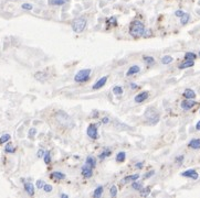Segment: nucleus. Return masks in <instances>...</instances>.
<instances>
[{
  "mask_svg": "<svg viewBox=\"0 0 200 198\" xmlns=\"http://www.w3.org/2000/svg\"><path fill=\"white\" fill-rule=\"evenodd\" d=\"M145 32V25L139 20H134L130 24V34L133 39H139Z\"/></svg>",
  "mask_w": 200,
  "mask_h": 198,
  "instance_id": "obj_1",
  "label": "nucleus"
},
{
  "mask_svg": "<svg viewBox=\"0 0 200 198\" xmlns=\"http://www.w3.org/2000/svg\"><path fill=\"white\" fill-rule=\"evenodd\" d=\"M86 24H87V21L85 18H77L72 22V29L75 33H81L86 28Z\"/></svg>",
  "mask_w": 200,
  "mask_h": 198,
  "instance_id": "obj_2",
  "label": "nucleus"
},
{
  "mask_svg": "<svg viewBox=\"0 0 200 198\" xmlns=\"http://www.w3.org/2000/svg\"><path fill=\"white\" fill-rule=\"evenodd\" d=\"M145 119H146L147 123L149 124H156L157 122L159 121V114L155 110V109H147L146 112H145Z\"/></svg>",
  "mask_w": 200,
  "mask_h": 198,
  "instance_id": "obj_3",
  "label": "nucleus"
},
{
  "mask_svg": "<svg viewBox=\"0 0 200 198\" xmlns=\"http://www.w3.org/2000/svg\"><path fill=\"white\" fill-rule=\"evenodd\" d=\"M90 75H91V69H81V70L77 72V75L74 76V80L77 83H84L86 80H89Z\"/></svg>",
  "mask_w": 200,
  "mask_h": 198,
  "instance_id": "obj_4",
  "label": "nucleus"
},
{
  "mask_svg": "<svg viewBox=\"0 0 200 198\" xmlns=\"http://www.w3.org/2000/svg\"><path fill=\"white\" fill-rule=\"evenodd\" d=\"M56 120L58 122H60L63 127H69V126H72V120L68 114L63 111H59L56 114Z\"/></svg>",
  "mask_w": 200,
  "mask_h": 198,
  "instance_id": "obj_5",
  "label": "nucleus"
},
{
  "mask_svg": "<svg viewBox=\"0 0 200 198\" xmlns=\"http://www.w3.org/2000/svg\"><path fill=\"white\" fill-rule=\"evenodd\" d=\"M86 133H87V137L91 138L92 140H97V139H99V129H97V124H95V123H91V124L87 127Z\"/></svg>",
  "mask_w": 200,
  "mask_h": 198,
  "instance_id": "obj_6",
  "label": "nucleus"
},
{
  "mask_svg": "<svg viewBox=\"0 0 200 198\" xmlns=\"http://www.w3.org/2000/svg\"><path fill=\"white\" fill-rule=\"evenodd\" d=\"M181 108L184 109V110H190L191 108L196 106V101L193 100V99H186L184 100L183 102H181Z\"/></svg>",
  "mask_w": 200,
  "mask_h": 198,
  "instance_id": "obj_7",
  "label": "nucleus"
},
{
  "mask_svg": "<svg viewBox=\"0 0 200 198\" xmlns=\"http://www.w3.org/2000/svg\"><path fill=\"white\" fill-rule=\"evenodd\" d=\"M181 175L184 176V177H188V178L195 179V181L198 179V177H199L198 173H197L195 169H187V171H185V172L181 173Z\"/></svg>",
  "mask_w": 200,
  "mask_h": 198,
  "instance_id": "obj_8",
  "label": "nucleus"
},
{
  "mask_svg": "<svg viewBox=\"0 0 200 198\" xmlns=\"http://www.w3.org/2000/svg\"><path fill=\"white\" fill-rule=\"evenodd\" d=\"M81 171H82V175L84 176L85 178H91L93 175V168L91 166H89L87 164H85L82 166L81 168Z\"/></svg>",
  "mask_w": 200,
  "mask_h": 198,
  "instance_id": "obj_9",
  "label": "nucleus"
},
{
  "mask_svg": "<svg viewBox=\"0 0 200 198\" xmlns=\"http://www.w3.org/2000/svg\"><path fill=\"white\" fill-rule=\"evenodd\" d=\"M148 97H149V92H139V94H137V95L135 96L134 100H135V102L140 104V102L145 101Z\"/></svg>",
  "mask_w": 200,
  "mask_h": 198,
  "instance_id": "obj_10",
  "label": "nucleus"
},
{
  "mask_svg": "<svg viewBox=\"0 0 200 198\" xmlns=\"http://www.w3.org/2000/svg\"><path fill=\"white\" fill-rule=\"evenodd\" d=\"M106 82H107V77H106V76L101 77L100 79H99V80H97V82H96L95 84L93 85L92 88L94 89V90H97V89H101V88H102V87H103L104 85L106 84Z\"/></svg>",
  "mask_w": 200,
  "mask_h": 198,
  "instance_id": "obj_11",
  "label": "nucleus"
},
{
  "mask_svg": "<svg viewBox=\"0 0 200 198\" xmlns=\"http://www.w3.org/2000/svg\"><path fill=\"white\" fill-rule=\"evenodd\" d=\"M140 72V67L138 65H132L131 67L128 68L127 73H126V76H133V75H136L137 73Z\"/></svg>",
  "mask_w": 200,
  "mask_h": 198,
  "instance_id": "obj_12",
  "label": "nucleus"
},
{
  "mask_svg": "<svg viewBox=\"0 0 200 198\" xmlns=\"http://www.w3.org/2000/svg\"><path fill=\"white\" fill-rule=\"evenodd\" d=\"M24 191L29 196L34 195V186L32 183H24Z\"/></svg>",
  "mask_w": 200,
  "mask_h": 198,
  "instance_id": "obj_13",
  "label": "nucleus"
},
{
  "mask_svg": "<svg viewBox=\"0 0 200 198\" xmlns=\"http://www.w3.org/2000/svg\"><path fill=\"white\" fill-rule=\"evenodd\" d=\"M195 65V62L193 60H185V62H183L178 67L179 69H186V68H189V67H193Z\"/></svg>",
  "mask_w": 200,
  "mask_h": 198,
  "instance_id": "obj_14",
  "label": "nucleus"
},
{
  "mask_svg": "<svg viewBox=\"0 0 200 198\" xmlns=\"http://www.w3.org/2000/svg\"><path fill=\"white\" fill-rule=\"evenodd\" d=\"M188 146L190 149H193V150H198L200 149V139H193L189 143H188Z\"/></svg>",
  "mask_w": 200,
  "mask_h": 198,
  "instance_id": "obj_15",
  "label": "nucleus"
},
{
  "mask_svg": "<svg viewBox=\"0 0 200 198\" xmlns=\"http://www.w3.org/2000/svg\"><path fill=\"white\" fill-rule=\"evenodd\" d=\"M139 174H133V175H128L126 176V177H124L123 181H122V183L125 184V183H128V182H134V181H137L139 178Z\"/></svg>",
  "mask_w": 200,
  "mask_h": 198,
  "instance_id": "obj_16",
  "label": "nucleus"
},
{
  "mask_svg": "<svg viewBox=\"0 0 200 198\" xmlns=\"http://www.w3.org/2000/svg\"><path fill=\"white\" fill-rule=\"evenodd\" d=\"M85 164H87L89 166H91L92 168H94L96 166V159L92 156V155H90V156H87L86 157V160H85Z\"/></svg>",
  "mask_w": 200,
  "mask_h": 198,
  "instance_id": "obj_17",
  "label": "nucleus"
},
{
  "mask_svg": "<svg viewBox=\"0 0 200 198\" xmlns=\"http://www.w3.org/2000/svg\"><path fill=\"white\" fill-rule=\"evenodd\" d=\"M115 160L117 163H123V162H125V160H126V153L124 152V151L118 152L117 154H116Z\"/></svg>",
  "mask_w": 200,
  "mask_h": 198,
  "instance_id": "obj_18",
  "label": "nucleus"
},
{
  "mask_svg": "<svg viewBox=\"0 0 200 198\" xmlns=\"http://www.w3.org/2000/svg\"><path fill=\"white\" fill-rule=\"evenodd\" d=\"M184 96H185L186 99H195L196 98V92H193V89H186L184 92Z\"/></svg>",
  "mask_w": 200,
  "mask_h": 198,
  "instance_id": "obj_19",
  "label": "nucleus"
},
{
  "mask_svg": "<svg viewBox=\"0 0 200 198\" xmlns=\"http://www.w3.org/2000/svg\"><path fill=\"white\" fill-rule=\"evenodd\" d=\"M68 2H69V0H49L50 6H63Z\"/></svg>",
  "mask_w": 200,
  "mask_h": 198,
  "instance_id": "obj_20",
  "label": "nucleus"
},
{
  "mask_svg": "<svg viewBox=\"0 0 200 198\" xmlns=\"http://www.w3.org/2000/svg\"><path fill=\"white\" fill-rule=\"evenodd\" d=\"M51 178H54V179H56V181H62V179H64L65 178V175L62 173V172H53L52 174H51Z\"/></svg>",
  "mask_w": 200,
  "mask_h": 198,
  "instance_id": "obj_21",
  "label": "nucleus"
},
{
  "mask_svg": "<svg viewBox=\"0 0 200 198\" xmlns=\"http://www.w3.org/2000/svg\"><path fill=\"white\" fill-rule=\"evenodd\" d=\"M103 186H97L95 189H94V193H93V197L94 198H101V196L103 195Z\"/></svg>",
  "mask_w": 200,
  "mask_h": 198,
  "instance_id": "obj_22",
  "label": "nucleus"
},
{
  "mask_svg": "<svg viewBox=\"0 0 200 198\" xmlns=\"http://www.w3.org/2000/svg\"><path fill=\"white\" fill-rule=\"evenodd\" d=\"M36 78L40 80V82H44L46 78H48V74L44 73V72H39V73H36Z\"/></svg>",
  "mask_w": 200,
  "mask_h": 198,
  "instance_id": "obj_23",
  "label": "nucleus"
},
{
  "mask_svg": "<svg viewBox=\"0 0 200 198\" xmlns=\"http://www.w3.org/2000/svg\"><path fill=\"white\" fill-rule=\"evenodd\" d=\"M111 154H112L111 150H108V149H105V150H104V151H103V152H102L100 155H99V159H100L101 161L104 160V159H106V157H108V156H111Z\"/></svg>",
  "mask_w": 200,
  "mask_h": 198,
  "instance_id": "obj_24",
  "label": "nucleus"
},
{
  "mask_svg": "<svg viewBox=\"0 0 200 198\" xmlns=\"http://www.w3.org/2000/svg\"><path fill=\"white\" fill-rule=\"evenodd\" d=\"M143 61L145 62L148 66L154 65L155 64V58L153 56H143Z\"/></svg>",
  "mask_w": 200,
  "mask_h": 198,
  "instance_id": "obj_25",
  "label": "nucleus"
},
{
  "mask_svg": "<svg viewBox=\"0 0 200 198\" xmlns=\"http://www.w3.org/2000/svg\"><path fill=\"white\" fill-rule=\"evenodd\" d=\"M10 139H11V137H10L9 133H5V134H2V136L0 137V144H5V143H7V142L10 141Z\"/></svg>",
  "mask_w": 200,
  "mask_h": 198,
  "instance_id": "obj_26",
  "label": "nucleus"
},
{
  "mask_svg": "<svg viewBox=\"0 0 200 198\" xmlns=\"http://www.w3.org/2000/svg\"><path fill=\"white\" fill-rule=\"evenodd\" d=\"M132 188H133L134 191H140V189L143 188V184L140 183V182H137V181H134V182L132 183Z\"/></svg>",
  "mask_w": 200,
  "mask_h": 198,
  "instance_id": "obj_27",
  "label": "nucleus"
},
{
  "mask_svg": "<svg viewBox=\"0 0 200 198\" xmlns=\"http://www.w3.org/2000/svg\"><path fill=\"white\" fill-rule=\"evenodd\" d=\"M172 61H174V58H172V56H170V55H165L162 58V63L164 65H168V64H170Z\"/></svg>",
  "mask_w": 200,
  "mask_h": 198,
  "instance_id": "obj_28",
  "label": "nucleus"
},
{
  "mask_svg": "<svg viewBox=\"0 0 200 198\" xmlns=\"http://www.w3.org/2000/svg\"><path fill=\"white\" fill-rule=\"evenodd\" d=\"M5 151L6 153H15V149L12 143H7V145L5 146Z\"/></svg>",
  "mask_w": 200,
  "mask_h": 198,
  "instance_id": "obj_29",
  "label": "nucleus"
},
{
  "mask_svg": "<svg viewBox=\"0 0 200 198\" xmlns=\"http://www.w3.org/2000/svg\"><path fill=\"white\" fill-rule=\"evenodd\" d=\"M189 19H190V15H189V13H184V15L180 17V22H181V24H186V23L189 21Z\"/></svg>",
  "mask_w": 200,
  "mask_h": 198,
  "instance_id": "obj_30",
  "label": "nucleus"
},
{
  "mask_svg": "<svg viewBox=\"0 0 200 198\" xmlns=\"http://www.w3.org/2000/svg\"><path fill=\"white\" fill-rule=\"evenodd\" d=\"M113 94H114L115 96H121V95L123 94V88H122L121 86H115V87L113 88Z\"/></svg>",
  "mask_w": 200,
  "mask_h": 198,
  "instance_id": "obj_31",
  "label": "nucleus"
},
{
  "mask_svg": "<svg viewBox=\"0 0 200 198\" xmlns=\"http://www.w3.org/2000/svg\"><path fill=\"white\" fill-rule=\"evenodd\" d=\"M139 191H140V196H142V197H147V196L150 194V188H149V187L142 188Z\"/></svg>",
  "mask_w": 200,
  "mask_h": 198,
  "instance_id": "obj_32",
  "label": "nucleus"
},
{
  "mask_svg": "<svg viewBox=\"0 0 200 198\" xmlns=\"http://www.w3.org/2000/svg\"><path fill=\"white\" fill-rule=\"evenodd\" d=\"M43 160H44V163L46 164H50L51 163V154H50V151H46L43 155Z\"/></svg>",
  "mask_w": 200,
  "mask_h": 198,
  "instance_id": "obj_33",
  "label": "nucleus"
},
{
  "mask_svg": "<svg viewBox=\"0 0 200 198\" xmlns=\"http://www.w3.org/2000/svg\"><path fill=\"white\" fill-rule=\"evenodd\" d=\"M197 58V55L195 53H193V52H187V53L185 54V60H196Z\"/></svg>",
  "mask_w": 200,
  "mask_h": 198,
  "instance_id": "obj_34",
  "label": "nucleus"
},
{
  "mask_svg": "<svg viewBox=\"0 0 200 198\" xmlns=\"http://www.w3.org/2000/svg\"><path fill=\"white\" fill-rule=\"evenodd\" d=\"M117 187H116L115 185H113L112 187H111V189H109V193H111V196L112 197H116L117 196Z\"/></svg>",
  "mask_w": 200,
  "mask_h": 198,
  "instance_id": "obj_35",
  "label": "nucleus"
},
{
  "mask_svg": "<svg viewBox=\"0 0 200 198\" xmlns=\"http://www.w3.org/2000/svg\"><path fill=\"white\" fill-rule=\"evenodd\" d=\"M36 134H37V129L36 128H31L29 130V132H28V137L30 138V139H33V138L36 137Z\"/></svg>",
  "mask_w": 200,
  "mask_h": 198,
  "instance_id": "obj_36",
  "label": "nucleus"
},
{
  "mask_svg": "<svg viewBox=\"0 0 200 198\" xmlns=\"http://www.w3.org/2000/svg\"><path fill=\"white\" fill-rule=\"evenodd\" d=\"M42 189L46 191V193H51L52 189H53V187H52V185H50V184H44V186H43Z\"/></svg>",
  "mask_w": 200,
  "mask_h": 198,
  "instance_id": "obj_37",
  "label": "nucleus"
},
{
  "mask_svg": "<svg viewBox=\"0 0 200 198\" xmlns=\"http://www.w3.org/2000/svg\"><path fill=\"white\" fill-rule=\"evenodd\" d=\"M107 24H109V25H114V27H116V25H117V21H116V18H115V17H112L111 19H108V20H107Z\"/></svg>",
  "mask_w": 200,
  "mask_h": 198,
  "instance_id": "obj_38",
  "label": "nucleus"
},
{
  "mask_svg": "<svg viewBox=\"0 0 200 198\" xmlns=\"http://www.w3.org/2000/svg\"><path fill=\"white\" fill-rule=\"evenodd\" d=\"M21 8H22L23 10H32L33 9V6L31 5V3H23L22 6H21Z\"/></svg>",
  "mask_w": 200,
  "mask_h": 198,
  "instance_id": "obj_39",
  "label": "nucleus"
},
{
  "mask_svg": "<svg viewBox=\"0 0 200 198\" xmlns=\"http://www.w3.org/2000/svg\"><path fill=\"white\" fill-rule=\"evenodd\" d=\"M43 186H44V182H43L42 179H39V181H37V187H38L39 189H42V188H43Z\"/></svg>",
  "mask_w": 200,
  "mask_h": 198,
  "instance_id": "obj_40",
  "label": "nucleus"
},
{
  "mask_svg": "<svg viewBox=\"0 0 200 198\" xmlns=\"http://www.w3.org/2000/svg\"><path fill=\"white\" fill-rule=\"evenodd\" d=\"M155 174V171H149L148 173H146L145 175H144V178L146 179V178H149V177H152V176Z\"/></svg>",
  "mask_w": 200,
  "mask_h": 198,
  "instance_id": "obj_41",
  "label": "nucleus"
},
{
  "mask_svg": "<svg viewBox=\"0 0 200 198\" xmlns=\"http://www.w3.org/2000/svg\"><path fill=\"white\" fill-rule=\"evenodd\" d=\"M44 153H46V151L44 150H42V149H40L38 151V153H37V155H38V157L40 159V157H43V155H44Z\"/></svg>",
  "mask_w": 200,
  "mask_h": 198,
  "instance_id": "obj_42",
  "label": "nucleus"
},
{
  "mask_svg": "<svg viewBox=\"0 0 200 198\" xmlns=\"http://www.w3.org/2000/svg\"><path fill=\"white\" fill-rule=\"evenodd\" d=\"M150 35H152V31L150 30H145L144 34H143L144 38H148V37H150Z\"/></svg>",
  "mask_w": 200,
  "mask_h": 198,
  "instance_id": "obj_43",
  "label": "nucleus"
},
{
  "mask_svg": "<svg viewBox=\"0 0 200 198\" xmlns=\"http://www.w3.org/2000/svg\"><path fill=\"white\" fill-rule=\"evenodd\" d=\"M101 122H102L103 124H107L108 122H109V118H108V117H104V118H102Z\"/></svg>",
  "mask_w": 200,
  "mask_h": 198,
  "instance_id": "obj_44",
  "label": "nucleus"
},
{
  "mask_svg": "<svg viewBox=\"0 0 200 198\" xmlns=\"http://www.w3.org/2000/svg\"><path fill=\"white\" fill-rule=\"evenodd\" d=\"M183 161H184V155H180V156L176 157V162H177L178 164H181V163H183Z\"/></svg>",
  "mask_w": 200,
  "mask_h": 198,
  "instance_id": "obj_45",
  "label": "nucleus"
},
{
  "mask_svg": "<svg viewBox=\"0 0 200 198\" xmlns=\"http://www.w3.org/2000/svg\"><path fill=\"white\" fill-rule=\"evenodd\" d=\"M184 13H185V12H184L183 10H177V11L175 12V15H176V17H179V18H180V17L184 15Z\"/></svg>",
  "mask_w": 200,
  "mask_h": 198,
  "instance_id": "obj_46",
  "label": "nucleus"
},
{
  "mask_svg": "<svg viewBox=\"0 0 200 198\" xmlns=\"http://www.w3.org/2000/svg\"><path fill=\"white\" fill-rule=\"evenodd\" d=\"M143 166H144V162H138V163H136V168L140 169V168H143Z\"/></svg>",
  "mask_w": 200,
  "mask_h": 198,
  "instance_id": "obj_47",
  "label": "nucleus"
},
{
  "mask_svg": "<svg viewBox=\"0 0 200 198\" xmlns=\"http://www.w3.org/2000/svg\"><path fill=\"white\" fill-rule=\"evenodd\" d=\"M131 87L132 89H136V88H138V86L136 84H134V83H131Z\"/></svg>",
  "mask_w": 200,
  "mask_h": 198,
  "instance_id": "obj_48",
  "label": "nucleus"
},
{
  "mask_svg": "<svg viewBox=\"0 0 200 198\" xmlns=\"http://www.w3.org/2000/svg\"><path fill=\"white\" fill-rule=\"evenodd\" d=\"M196 129L197 130H200V120L197 122V124H196Z\"/></svg>",
  "mask_w": 200,
  "mask_h": 198,
  "instance_id": "obj_49",
  "label": "nucleus"
},
{
  "mask_svg": "<svg viewBox=\"0 0 200 198\" xmlns=\"http://www.w3.org/2000/svg\"><path fill=\"white\" fill-rule=\"evenodd\" d=\"M61 197H62V198H68L69 196H68L66 194H61Z\"/></svg>",
  "mask_w": 200,
  "mask_h": 198,
  "instance_id": "obj_50",
  "label": "nucleus"
},
{
  "mask_svg": "<svg viewBox=\"0 0 200 198\" xmlns=\"http://www.w3.org/2000/svg\"><path fill=\"white\" fill-rule=\"evenodd\" d=\"M199 56H200V52H199Z\"/></svg>",
  "mask_w": 200,
  "mask_h": 198,
  "instance_id": "obj_51",
  "label": "nucleus"
}]
</instances>
